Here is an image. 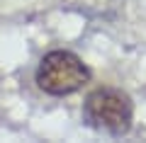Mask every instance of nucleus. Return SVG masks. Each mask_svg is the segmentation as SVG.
<instances>
[{
    "label": "nucleus",
    "mask_w": 146,
    "mask_h": 143,
    "mask_svg": "<svg viewBox=\"0 0 146 143\" xmlns=\"http://www.w3.org/2000/svg\"><path fill=\"white\" fill-rule=\"evenodd\" d=\"M88 80H90V71L83 63V58L76 56L73 51H63V49L49 51L36 68L39 90L46 95H54V97L73 95Z\"/></svg>",
    "instance_id": "2"
},
{
    "label": "nucleus",
    "mask_w": 146,
    "mask_h": 143,
    "mask_svg": "<svg viewBox=\"0 0 146 143\" xmlns=\"http://www.w3.org/2000/svg\"><path fill=\"white\" fill-rule=\"evenodd\" d=\"M83 121L105 136H127L134 121L131 97L117 87L93 90L83 102Z\"/></svg>",
    "instance_id": "1"
}]
</instances>
